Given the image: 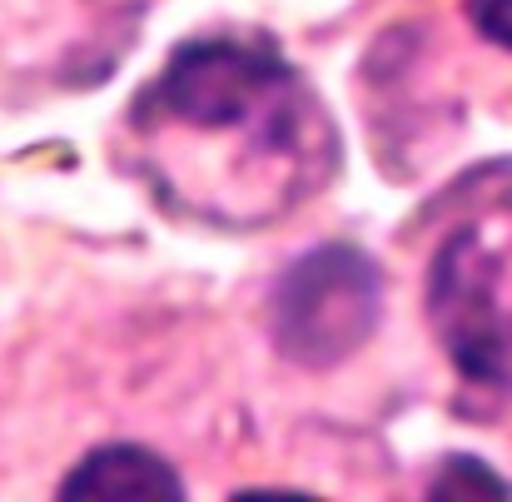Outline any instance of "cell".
<instances>
[{
    "label": "cell",
    "instance_id": "obj_1",
    "mask_svg": "<svg viewBox=\"0 0 512 502\" xmlns=\"http://www.w3.org/2000/svg\"><path fill=\"white\" fill-rule=\"evenodd\" d=\"M140 125H174L194 135H249L274 160H309L334 130L289 60L244 40L179 45L140 105Z\"/></svg>",
    "mask_w": 512,
    "mask_h": 502
},
{
    "label": "cell",
    "instance_id": "obj_2",
    "mask_svg": "<svg viewBox=\"0 0 512 502\" xmlns=\"http://www.w3.org/2000/svg\"><path fill=\"white\" fill-rule=\"evenodd\" d=\"M428 324L453 368L483 388H512V229L473 219L428 269Z\"/></svg>",
    "mask_w": 512,
    "mask_h": 502
},
{
    "label": "cell",
    "instance_id": "obj_3",
    "mask_svg": "<svg viewBox=\"0 0 512 502\" xmlns=\"http://www.w3.org/2000/svg\"><path fill=\"white\" fill-rule=\"evenodd\" d=\"M383 314V274L353 244H319L289 264L274 294V343L299 368H334L358 353Z\"/></svg>",
    "mask_w": 512,
    "mask_h": 502
},
{
    "label": "cell",
    "instance_id": "obj_4",
    "mask_svg": "<svg viewBox=\"0 0 512 502\" xmlns=\"http://www.w3.org/2000/svg\"><path fill=\"white\" fill-rule=\"evenodd\" d=\"M65 502H179V473L140 443H105L85 453L60 483Z\"/></svg>",
    "mask_w": 512,
    "mask_h": 502
},
{
    "label": "cell",
    "instance_id": "obj_5",
    "mask_svg": "<svg viewBox=\"0 0 512 502\" xmlns=\"http://www.w3.org/2000/svg\"><path fill=\"white\" fill-rule=\"evenodd\" d=\"M428 498H512V488L478 458H448Z\"/></svg>",
    "mask_w": 512,
    "mask_h": 502
},
{
    "label": "cell",
    "instance_id": "obj_6",
    "mask_svg": "<svg viewBox=\"0 0 512 502\" xmlns=\"http://www.w3.org/2000/svg\"><path fill=\"white\" fill-rule=\"evenodd\" d=\"M463 10H468V20L483 40L512 50V0H468Z\"/></svg>",
    "mask_w": 512,
    "mask_h": 502
}]
</instances>
